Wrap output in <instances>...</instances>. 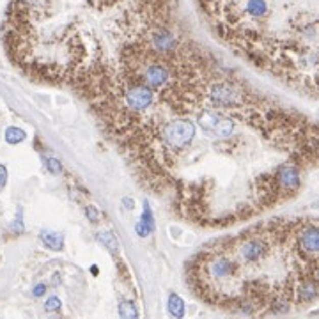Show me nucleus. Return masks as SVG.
I'll use <instances>...</instances> for the list:
<instances>
[{"instance_id":"423d86ee","label":"nucleus","mask_w":319,"mask_h":319,"mask_svg":"<svg viewBox=\"0 0 319 319\" xmlns=\"http://www.w3.org/2000/svg\"><path fill=\"white\" fill-rule=\"evenodd\" d=\"M41 241L46 245L51 250H62L64 247V236L61 232H54V231H43L41 232Z\"/></svg>"},{"instance_id":"1a4fd4ad","label":"nucleus","mask_w":319,"mask_h":319,"mask_svg":"<svg viewBox=\"0 0 319 319\" xmlns=\"http://www.w3.org/2000/svg\"><path fill=\"white\" fill-rule=\"evenodd\" d=\"M119 316L121 319H139V310H137L135 303L129 300L119 302Z\"/></svg>"},{"instance_id":"a211bd4d","label":"nucleus","mask_w":319,"mask_h":319,"mask_svg":"<svg viewBox=\"0 0 319 319\" xmlns=\"http://www.w3.org/2000/svg\"><path fill=\"white\" fill-rule=\"evenodd\" d=\"M7 183V169L4 165H0V190L6 187Z\"/></svg>"},{"instance_id":"0eeeda50","label":"nucleus","mask_w":319,"mask_h":319,"mask_svg":"<svg viewBox=\"0 0 319 319\" xmlns=\"http://www.w3.org/2000/svg\"><path fill=\"white\" fill-rule=\"evenodd\" d=\"M245 11L252 18H262L268 13V4H266V0H248Z\"/></svg>"},{"instance_id":"ddd939ff","label":"nucleus","mask_w":319,"mask_h":319,"mask_svg":"<svg viewBox=\"0 0 319 319\" xmlns=\"http://www.w3.org/2000/svg\"><path fill=\"white\" fill-rule=\"evenodd\" d=\"M61 307H62V303L57 296H50V298L44 302V310H46V312H57V310H61Z\"/></svg>"},{"instance_id":"9b49d317","label":"nucleus","mask_w":319,"mask_h":319,"mask_svg":"<svg viewBox=\"0 0 319 319\" xmlns=\"http://www.w3.org/2000/svg\"><path fill=\"white\" fill-rule=\"evenodd\" d=\"M98 240L101 241L105 247H109L112 252H117V240H116V236H114L110 231H101L98 234Z\"/></svg>"},{"instance_id":"dca6fc26","label":"nucleus","mask_w":319,"mask_h":319,"mask_svg":"<svg viewBox=\"0 0 319 319\" xmlns=\"http://www.w3.org/2000/svg\"><path fill=\"white\" fill-rule=\"evenodd\" d=\"M85 215H87V218L91 222H98L99 220V211L96 209L94 206H87V207H85Z\"/></svg>"},{"instance_id":"7ed1b4c3","label":"nucleus","mask_w":319,"mask_h":319,"mask_svg":"<svg viewBox=\"0 0 319 319\" xmlns=\"http://www.w3.org/2000/svg\"><path fill=\"white\" fill-rule=\"evenodd\" d=\"M277 183H279L280 192H285V194H291V192L298 190L300 188V174L298 169L291 163H282V165L277 167Z\"/></svg>"},{"instance_id":"4468645a","label":"nucleus","mask_w":319,"mask_h":319,"mask_svg":"<svg viewBox=\"0 0 319 319\" xmlns=\"http://www.w3.org/2000/svg\"><path fill=\"white\" fill-rule=\"evenodd\" d=\"M44 160V165H46V169L50 170L51 174H61L62 172V165H61V162L59 160H55V158H43Z\"/></svg>"},{"instance_id":"f3484780","label":"nucleus","mask_w":319,"mask_h":319,"mask_svg":"<svg viewBox=\"0 0 319 319\" xmlns=\"http://www.w3.org/2000/svg\"><path fill=\"white\" fill-rule=\"evenodd\" d=\"M135 231H137V234H139L140 238H146V236H149V229H147L146 225L142 224V222H139V224H137Z\"/></svg>"},{"instance_id":"39448f33","label":"nucleus","mask_w":319,"mask_h":319,"mask_svg":"<svg viewBox=\"0 0 319 319\" xmlns=\"http://www.w3.org/2000/svg\"><path fill=\"white\" fill-rule=\"evenodd\" d=\"M234 121L231 119V117L224 116V114H220V117L217 119V122L213 124V128H211V131L215 133V135L222 137V139H227V137H231L232 133H234Z\"/></svg>"},{"instance_id":"20e7f679","label":"nucleus","mask_w":319,"mask_h":319,"mask_svg":"<svg viewBox=\"0 0 319 319\" xmlns=\"http://www.w3.org/2000/svg\"><path fill=\"white\" fill-rule=\"evenodd\" d=\"M296 245L300 247L302 254L310 255L312 259H316L317 248H319V238H317V227L316 225H309V227H303L296 232ZM309 257V259H310Z\"/></svg>"},{"instance_id":"2eb2a0df","label":"nucleus","mask_w":319,"mask_h":319,"mask_svg":"<svg viewBox=\"0 0 319 319\" xmlns=\"http://www.w3.org/2000/svg\"><path fill=\"white\" fill-rule=\"evenodd\" d=\"M11 231H14V232H23V218H21V209H18V215H16V218H14V222L11 224Z\"/></svg>"},{"instance_id":"9d476101","label":"nucleus","mask_w":319,"mask_h":319,"mask_svg":"<svg viewBox=\"0 0 319 319\" xmlns=\"http://www.w3.org/2000/svg\"><path fill=\"white\" fill-rule=\"evenodd\" d=\"M4 137H6V142L7 144H13V146H14V144L23 142L27 135H25V131L21 128H14V126H11V128L6 129V135H4Z\"/></svg>"},{"instance_id":"6ab92c4d","label":"nucleus","mask_w":319,"mask_h":319,"mask_svg":"<svg viewBox=\"0 0 319 319\" xmlns=\"http://www.w3.org/2000/svg\"><path fill=\"white\" fill-rule=\"evenodd\" d=\"M44 293H46V285H44V284H38L34 289H32V295H34L36 298H39V296H43Z\"/></svg>"},{"instance_id":"f257e3e1","label":"nucleus","mask_w":319,"mask_h":319,"mask_svg":"<svg viewBox=\"0 0 319 319\" xmlns=\"http://www.w3.org/2000/svg\"><path fill=\"white\" fill-rule=\"evenodd\" d=\"M162 144L170 149H183L190 146L195 137V124L190 119H172L167 124H163L162 131Z\"/></svg>"},{"instance_id":"aec40b11","label":"nucleus","mask_w":319,"mask_h":319,"mask_svg":"<svg viewBox=\"0 0 319 319\" xmlns=\"http://www.w3.org/2000/svg\"><path fill=\"white\" fill-rule=\"evenodd\" d=\"M122 206L126 207V209H133V206H135V204H133V200L131 199H122Z\"/></svg>"},{"instance_id":"f8f14e48","label":"nucleus","mask_w":319,"mask_h":319,"mask_svg":"<svg viewBox=\"0 0 319 319\" xmlns=\"http://www.w3.org/2000/svg\"><path fill=\"white\" fill-rule=\"evenodd\" d=\"M142 222L144 225H146L147 229H149V232L154 231V218H153V211H151L149 204L144 202V213H142Z\"/></svg>"},{"instance_id":"f03ea898","label":"nucleus","mask_w":319,"mask_h":319,"mask_svg":"<svg viewBox=\"0 0 319 319\" xmlns=\"http://www.w3.org/2000/svg\"><path fill=\"white\" fill-rule=\"evenodd\" d=\"M207 99L215 107H234L243 103V94L229 82H217L207 89Z\"/></svg>"},{"instance_id":"6e6552de","label":"nucleus","mask_w":319,"mask_h":319,"mask_svg":"<svg viewBox=\"0 0 319 319\" xmlns=\"http://www.w3.org/2000/svg\"><path fill=\"white\" fill-rule=\"evenodd\" d=\"M169 312L176 319L184 317V302L181 296H177V295L169 296Z\"/></svg>"}]
</instances>
